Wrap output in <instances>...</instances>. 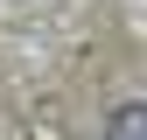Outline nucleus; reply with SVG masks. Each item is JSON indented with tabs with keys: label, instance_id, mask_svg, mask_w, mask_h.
Returning <instances> with one entry per match:
<instances>
[{
	"label": "nucleus",
	"instance_id": "nucleus-1",
	"mask_svg": "<svg viewBox=\"0 0 147 140\" xmlns=\"http://www.w3.org/2000/svg\"><path fill=\"white\" fill-rule=\"evenodd\" d=\"M105 140H147V112H140V105H119V119H112Z\"/></svg>",
	"mask_w": 147,
	"mask_h": 140
}]
</instances>
